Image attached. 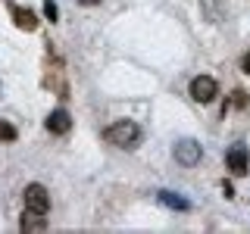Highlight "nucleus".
Wrapping results in <instances>:
<instances>
[{"mask_svg":"<svg viewBox=\"0 0 250 234\" xmlns=\"http://www.w3.org/2000/svg\"><path fill=\"white\" fill-rule=\"evenodd\" d=\"M104 140H109V144L119 147V150H135V147L141 144V128H138V122H131V119L113 122L104 131Z\"/></svg>","mask_w":250,"mask_h":234,"instance_id":"1","label":"nucleus"},{"mask_svg":"<svg viewBox=\"0 0 250 234\" xmlns=\"http://www.w3.org/2000/svg\"><path fill=\"white\" fill-rule=\"evenodd\" d=\"M175 162L178 166H185V169H194L200 162V156H203V147H200V140H191V137H185V140H178L175 144Z\"/></svg>","mask_w":250,"mask_h":234,"instance_id":"2","label":"nucleus"},{"mask_svg":"<svg viewBox=\"0 0 250 234\" xmlns=\"http://www.w3.org/2000/svg\"><path fill=\"white\" fill-rule=\"evenodd\" d=\"M188 91H191V97L197 100V103H209V100H216L219 84H216V78H209V75H197Z\"/></svg>","mask_w":250,"mask_h":234,"instance_id":"3","label":"nucleus"},{"mask_svg":"<svg viewBox=\"0 0 250 234\" xmlns=\"http://www.w3.org/2000/svg\"><path fill=\"white\" fill-rule=\"evenodd\" d=\"M25 206L38 209V213H50V194L44 184H28L25 187Z\"/></svg>","mask_w":250,"mask_h":234,"instance_id":"4","label":"nucleus"},{"mask_svg":"<svg viewBox=\"0 0 250 234\" xmlns=\"http://www.w3.org/2000/svg\"><path fill=\"white\" fill-rule=\"evenodd\" d=\"M225 166H229L234 175H247V166H250V153L244 144H234L229 153H225Z\"/></svg>","mask_w":250,"mask_h":234,"instance_id":"5","label":"nucleus"},{"mask_svg":"<svg viewBox=\"0 0 250 234\" xmlns=\"http://www.w3.org/2000/svg\"><path fill=\"white\" fill-rule=\"evenodd\" d=\"M69 128H72V116H69L66 109H53V113L47 116V131H50V135H66Z\"/></svg>","mask_w":250,"mask_h":234,"instance_id":"6","label":"nucleus"},{"mask_svg":"<svg viewBox=\"0 0 250 234\" xmlns=\"http://www.w3.org/2000/svg\"><path fill=\"white\" fill-rule=\"evenodd\" d=\"M19 228L22 231H44L47 228V213H38V209L25 206V213H22V218H19Z\"/></svg>","mask_w":250,"mask_h":234,"instance_id":"7","label":"nucleus"},{"mask_svg":"<svg viewBox=\"0 0 250 234\" xmlns=\"http://www.w3.org/2000/svg\"><path fill=\"white\" fill-rule=\"evenodd\" d=\"M156 200H160L163 206H169V209H178V213H188V209H191V203H188L182 194H172V191H160Z\"/></svg>","mask_w":250,"mask_h":234,"instance_id":"8","label":"nucleus"},{"mask_svg":"<svg viewBox=\"0 0 250 234\" xmlns=\"http://www.w3.org/2000/svg\"><path fill=\"white\" fill-rule=\"evenodd\" d=\"M13 19H16V25L25 28V31H35L38 28V16L31 13L28 6H13Z\"/></svg>","mask_w":250,"mask_h":234,"instance_id":"9","label":"nucleus"},{"mask_svg":"<svg viewBox=\"0 0 250 234\" xmlns=\"http://www.w3.org/2000/svg\"><path fill=\"white\" fill-rule=\"evenodd\" d=\"M16 137H19V135H16L13 125L10 122H0V144H13Z\"/></svg>","mask_w":250,"mask_h":234,"instance_id":"10","label":"nucleus"},{"mask_svg":"<svg viewBox=\"0 0 250 234\" xmlns=\"http://www.w3.org/2000/svg\"><path fill=\"white\" fill-rule=\"evenodd\" d=\"M44 16H47L50 22H57V16H60V13H57V6H53L50 0H47V6H44Z\"/></svg>","mask_w":250,"mask_h":234,"instance_id":"11","label":"nucleus"},{"mask_svg":"<svg viewBox=\"0 0 250 234\" xmlns=\"http://www.w3.org/2000/svg\"><path fill=\"white\" fill-rule=\"evenodd\" d=\"M241 72H244V75H250V50L244 53V59H241Z\"/></svg>","mask_w":250,"mask_h":234,"instance_id":"12","label":"nucleus"},{"mask_svg":"<svg viewBox=\"0 0 250 234\" xmlns=\"http://www.w3.org/2000/svg\"><path fill=\"white\" fill-rule=\"evenodd\" d=\"M222 194H225V197H229V200H231V197H234V187H231L229 181H225V184H222Z\"/></svg>","mask_w":250,"mask_h":234,"instance_id":"13","label":"nucleus"},{"mask_svg":"<svg viewBox=\"0 0 250 234\" xmlns=\"http://www.w3.org/2000/svg\"><path fill=\"white\" fill-rule=\"evenodd\" d=\"M78 3H82V6H97L100 0H78Z\"/></svg>","mask_w":250,"mask_h":234,"instance_id":"14","label":"nucleus"}]
</instances>
